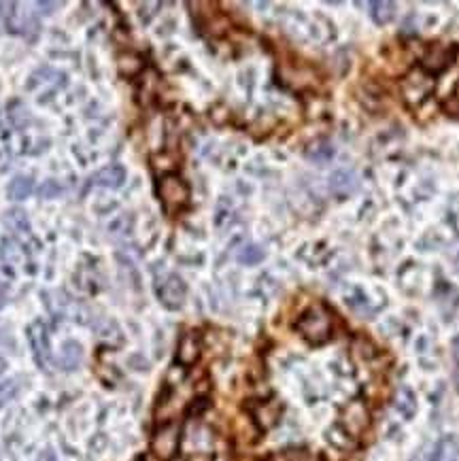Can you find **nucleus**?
Listing matches in <instances>:
<instances>
[{
  "label": "nucleus",
  "mask_w": 459,
  "mask_h": 461,
  "mask_svg": "<svg viewBox=\"0 0 459 461\" xmlns=\"http://www.w3.org/2000/svg\"><path fill=\"white\" fill-rule=\"evenodd\" d=\"M281 77H283V83H287L294 89H304V87L315 85V75L306 66L285 64V66H281Z\"/></svg>",
  "instance_id": "11"
},
{
  "label": "nucleus",
  "mask_w": 459,
  "mask_h": 461,
  "mask_svg": "<svg viewBox=\"0 0 459 461\" xmlns=\"http://www.w3.org/2000/svg\"><path fill=\"white\" fill-rule=\"evenodd\" d=\"M32 191V179L30 177H15L9 185V196L13 200H24Z\"/></svg>",
  "instance_id": "18"
},
{
  "label": "nucleus",
  "mask_w": 459,
  "mask_h": 461,
  "mask_svg": "<svg viewBox=\"0 0 459 461\" xmlns=\"http://www.w3.org/2000/svg\"><path fill=\"white\" fill-rule=\"evenodd\" d=\"M306 156L315 162H323V160H329L332 158V147L325 145V143H315L313 147L306 149Z\"/></svg>",
  "instance_id": "22"
},
{
  "label": "nucleus",
  "mask_w": 459,
  "mask_h": 461,
  "mask_svg": "<svg viewBox=\"0 0 459 461\" xmlns=\"http://www.w3.org/2000/svg\"><path fill=\"white\" fill-rule=\"evenodd\" d=\"M58 194H60V185L56 181H47L41 187V198H56Z\"/></svg>",
  "instance_id": "25"
},
{
  "label": "nucleus",
  "mask_w": 459,
  "mask_h": 461,
  "mask_svg": "<svg viewBox=\"0 0 459 461\" xmlns=\"http://www.w3.org/2000/svg\"><path fill=\"white\" fill-rule=\"evenodd\" d=\"M353 351H356V353H358V358H362V360H372V358L377 355L375 344H372L370 340H366V338H360V340H356V344H353Z\"/></svg>",
  "instance_id": "21"
},
{
  "label": "nucleus",
  "mask_w": 459,
  "mask_h": 461,
  "mask_svg": "<svg viewBox=\"0 0 459 461\" xmlns=\"http://www.w3.org/2000/svg\"><path fill=\"white\" fill-rule=\"evenodd\" d=\"M264 249L262 247H258V245H247L245 249H241V253H239V260L243 262V264H247V266H256V264H260L262 260H264Z\"/></svg>",
  "instance_id": "20"
},
{
  "label": "nucleus",
  "mask_w": 459,
  "mask_h": 461,
  "mask_svg": "<svg viewBox=\"0 0 459 461\" xmlns=\"http://www.w3.org/2000/svg\"><path fill=\"white\" fill-rule=\"evenodd\" d=\"M28 340H30V347L32 353L37 358V362L47 368V364L51 362V349H49V336H47V327L43 321H34L28 327Z\"/></svg>",
  "instance_id": "8"
},
{
  "label": "nucleus",
  "mask_w": 459,
  "mask_h": 461,
  "mask_svg": "<svg viewBox=\"0 0 459 461\" xmlns=\"http://www.w3.org/2000/svg\"><path fill=\"white\" fill-rule=\"evenodd\" d=\"M39 7H41V9H47L45 13H54V9H60L62 3H39Z\"/></svg>",
  "instance_id": "26"
},
{
  "label": "nucleus",
  "mask_w": 459,
  "mask_h": 461,
  "mask_svg": "<svg viewBox=\"0 0 459 461\" xmlns=\"http://www.w3.org/2000/svg\"><path fill=\"white\" fill-rule=\"evenodd\" d=\"M124 181H126V170L122 168V166H106V168H102V170H98L96 175H94V183H98V185H102V187H108V189H118V187H122L124 185Z\"/></svg>",
  "instance_id": "12"
},
{
  "label": "nucleus",
  "mask_w": 459,
  "mask_h": 461,
  "mask_svg": "<svg viewBox=\"0 0 459 461\" xmlns=\"http://www.w3.org/2000/svg\"><path fill=\"white\" fill-rule=\"evenodd\" d=\"M372 423L370 410L364 400H351L340 412V427L349 438H360L368 431Z\"/></svg>",
  "instance_id": "5"
},
{
  "label": "nucleus",
  "mask_w": 459,
  "mask_h": 461,
  "mask_svg": "<svg viewBox=\"0 0 459 461\" xmlns=\"http://www.w3.org/2000/svg\"><path fill=\"white\" fill-rule=\"evenodd\" d=\"M202 355V338L198 331H185L179 340V347H177V362L179 366H194Z\"/></svg>",
  "instance_id": "9"
},
{
  "label": "nucleus",
  "mask_w": 459,
  "mask_h": 461,
  "mask_svg": "<svg viewBox=\"0 0 459 461\" xmlns=\"http://www.w3.org/2000/svg\"><path fill=\"white\" fill-rule=\"evenodd\" d=\"M434 87H436L434 77L427 75L423 68H415V70H410V72L402 79V83H400L402 98H404V102H406L410 108L421 106V104L432 96Z\"/></svg>",
  "instance_id": "2"
},
{
  "label": "nucleus",
  "mask_w": 459,
  "mask_h": 461,
  "mask_svg": "<svg viewBox=\"0 0 459 461\" xmlns=\"http://www.w3.org/2000/svg\"><path fill=\"white\" fill-rule=\"evenodd\" d=\"M96 331L100 334V338H104L111 344H122V340H124L120 325L111 319H104V327H96Z\"/></svg>",
  "instance_id": "19"
},
{
  "label": "nucleus",
  "mask_w": 459,
  "mask_h": 461,
  "mask_svg": "<svg viewBox=\"0 0 459 461\" xmlns=\"http://www.w3.org/2000/svg\"><path fill=\"white\" fill-rule=\"evenodd\" d=\"M394 404H396V410H398L404 419H413L415 412H417V396H415V391L408 389V387H400V389L396 391Z\"/></svg>",
  "instance_id": "13"
},
{
  "label": "nucleus",
  "mask_w": 459,
  "mask_h": 461,
  "mask_svg": "<svg viewBox=\"0 0 459 461\" xmlns=\"http://www.w3.org/2000/svg\"><path fill=\"white\" fill-rule=\"evenodd\" d=\"M83 360V349H81V344L75 342V340H68L62 344V349H60V366L66 368V370H75Z\"/></svg>",
  "instance_id": "14"
},
{
  "label": "nucleus",
  "mask_w": 459,
  "mask_h": 461,
  "mask_svg": "<svg viewBox=\"0 0 459 461\" xmlns=\"http://www.w3.org/2000/svg\"><path fill=\"white\" fill-rule=\"evenodd\" d=\"M143 60L134 53H122L118 60V68L124 77H137L139 72H143Z\"/></svg>",
  "instance_id": "17"
},
{
  "label": "nucleus",
  "mask_w": 459,
  "mask_h": 461,
  "mask_svg": "<svg viewBox=\"0 0 459 461\" xmlns=\"http://www.w3.org/2000/svg\"><path fill=\"white\" fill-rule=\"evenodd\" d=\"M457 266H459V258H457Z\"/></svg>",
  "instance_id": "27"
},
{
  "label": "nucleus",
  "mask_w": 459,
  "mask_h": 461,
  "mask_svg": "<svg viewBox=\"0 0 459 461\" xmlns=\"http://www.w3.org/2000/svg\"><path fill=\"white\" fill-rule=\"evenodd\" d=\"M158 298L160 302L170 308V310H179L185 304L187 298V285L181 277L177 274H168L166 279H162L158 283Z\"/></svg>",
  "instance_id": "7"
},
{
  "label": "nucleus",
  "mask_w": 459,
  "mask_h": 461,
  "mask_svg": "<svg viewBox=\"0 0 459 461\" xmlns=\"http://www.w3.org/2000/svg\"><path fill=\"white\" fill-rule=\"evenodd\" d=\"M296 329L308 344H315L317 347V344H323L332 338L334 315L327 306L313 304L300 315V319L296 321Z\"/></svg>",
  "instance_id": "1"
},
{
  "label": "nucleus",
  "mask_w": 459,
  "mask_h": 461,
  "mask_svg": "<svg viewBox=\"0 0 459 461\" xmlns=\"http://www.w3.org/2000/svg\"><path fill=\"white\" fill-rule=\"evenodd\" d=\"M442 108L448 113V115H459V83L455 85V89H453V94L444 100V104H442Z\"/></svg>",
  "instance_id": "23"
},
{
  "label": "nucleus",
  "mask_w": 459,
  "mask_h": 461,
  "mask_svg": "<svg viewBox=\"0 0 459 461\" xmlns=\"http://www.w3.org/2000/svg\"><path fill=\"white\" fill-rule=\"evenodd\" d=\"M434 461H459V442L455 438H444L436 446Z\"/></svg>",
  "instance_id": "16"
},
{
  "label": "nucleus",
  "mask_w": 459,
  "mask_h": 461,
  "mask_svg": "<svg viewBox=\"0 0 459 461\" xmlns=\"http://www.w3.org/2000/svg\"><path fill=\"white\" fill-rule=\"evenodd\" d=\"M457 56V47L455 45H444V43H432L425 47L423 56H421V68L427 75H438L442 70H446L453 60Z\"/></svg>",
  "instance_id": "6"
},
{
  "label": "nucleus",
  "mask_w": 459,
  "mask_h": 461,
  "mask_svg": "<svg viewBox=\"0 0 459 461\" xmlns=\"http://www.w3.org/2000/svg\"><path fill=\"white\" fill-rule=\"evenodd\" d=\"M179 446H181V423L177 421L160 423L151 436V453L160 461H170L177 457Z\"/></svg>",
  "instance_id": "3"
},
{
  "label": "nucleus",
  "mask_w": 459,
  "mask_h": 461,
  "mask_svg": "<svg viewBox=\"0 0 459 461\" xmlns=\"http://www.w3.org/2000/svg\"><path fill=\"white\" fill-rule=\"evenodd\" d=\"M158 198L168 213H179L189 204V187L177 175H164L158 181Z\"/></svg>",
  "instance_id": "4"
},
{
  "label": "nucleus",
  "mask_w": 459,
  "mask_h": 461,
  "mask_svg": "<svg viewBox=\"0 0 459 461\" xmlns=\"http://www.w3.org/2000/svg\"><path fill=\"white\" fill-rule=\"evenodd\" d=\"M281 412H283V406L277 400L258 402L256 408H253V423L258 427H262V429H270V427H275L279 423Z\"/></svg>",
  "instance_id": "10"
},
{
  "label": "nucleus",
  "mask_w": 459,
  "mask_h": 461,
  "mask_svg": "<svg viewBox=\"0 0 459 461\" xmlns=\"http://www.w3.org/2000/svg\"><path fill=\"white\" fill-rule=\"evenodd\" d=\"M151 162H153V168H156V170H160V172H162V170H166V175H170L168 170H172V168H175V160H172L170 156H166V153L153 156V160H151Z\"/></svg>",
  "instance_id": "24"
},
{
  "label": "nucleus",
  "mask_w": 459,
  "mask_h": 461,
  "mask_svg": "<svg viewBox=\"0 0 459 461\" xmlns=\"http://www.w3.org/2000/svg\"><path fill=\"white\" fill-rule=\"evenodd\" d=\"M370 9H372V20L379 26H385L396 18V3H389V0H377V3L370 5Z\"/></svg>",
  "instance_id": "15"
}]
</instances>
